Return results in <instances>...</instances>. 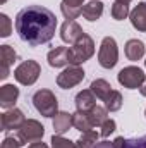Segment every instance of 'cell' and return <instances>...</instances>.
Returning <instances> with one entry per match:
<instances>
[{
	"label": "cell",
	"mask_w": 146,
	"mask_h": 148,
	"mask_svg": "<svg viewBox=\"0 0 146 148\" xmlns=\"http://www.w3.org/2000/svg\"><path fill=\"white\" fill-rule=\"evenodd\" d=\"M57 28L55 14L41 5H28L16 16V31L23 41L31 47L48 43Z\"/></svg>",
	"instance_id": "1"
},
{
	"label": "cell",
	"mask_w": 146,
	"mask_h": 148,
	"mask_svg": "<svg viewBox=\"0 0 146 148\" xmlns=\"http://www.w3.org/2000/svg\"><path fill=\"white\" fill-rule=\"evenodd\" d=\"M95 53V43L89 35H83L72 47L69 48V64L71 66H79L83 62H86L88 59H91Z\"/></svg>",
	"instance_id": "2"
},
{
	"label": "cell",
	"mask_w": 146,
	"mask_h": 148,
	"mask_svg": "<svg viewBox=\"0 0 146 148\" xmlns=\"http://www.w3.org/2000/svg\"><path fill=\"white\" fill-rule=\"evenodd\" d=\"M35 109H36L43 117H55L59 114V102L57 97L50 90H38L31 98Z\"/></svg>",
	"instance_id": "3"
},
{
	"label": "cell",
	"mask_w": 146,
	"mask_h": 148,
	"mask_svg": "<svg viewBox=\"0 0 146 148\" xmlns=\"http://www.w3.org/2000/svg\"><path fill=\"white\" fill-rule=\"evenodd\" d=\"M119 60V48H117V41L112 36H105L102 40L100 45V52H98V62L102 67L112 69Z\"/></svg>",
	"instance_id": "4"
},
{
	"label": "cell",
	"mask_w": 146,
	"mask_h": 148,
	"mask_svg": "<svg viewBox=\"0 0 146 148\" xmlns=\"http://www.w3.org/2000/svg\"><path fill=\"white\" fill-rule=\"evenodd\" d=\"M40 74H41V67L36 60H24L14 71V77L17 79V83H21L24 86H31L33 83H36Z\"/></svg>",
	"instance_id": "5"
},
{
	"label": "cell",
	"mask_w": 146,
	"mask_h": 148,
	"mask_svg": "<svg viewBox=\"0 0 146 148\" xmlns=\"http://www.w3.org/2000/svg\"><path fill=\"white\" fill-rule=\"evenodd\" d=\"M117 79H119V83H120L124 88H131V90H134V88H141V84L145 83L146 76H145V73H143L139 67H136V66H129V67H124V69L119 73Z\"/></svg>",
	"instance_id": "6"
},
{
	"label": "cell",
	"mask_w": 146,
	"mask_h": 148,
	"mask_svg": "<svg viewBox=\"0 0 146 148\" xmlns=\"http://www.w3.org/2000/svg\"><path fill=\"white\" fill-rule=\"evenodd\" d=\"M43 134H45V127L35 121V119H28L23 126H21V129H19V133H17V136L23 140V143L26 145V143H35V141H40L41 138H43Z\"/></svg>",
	"instance_id": "7"
},
{
	"label": "cell",
	"mask_w": 146,
	"mask_h": 148,
	"mask_svg": "<svg viewBox=\"0 0 146 148\" xmlns=\"http://www.w3.org/2000/svg\"><path fill=\"white\" fill-rule=\"evenodd\" d=\"M83 79H84V71L79 66H69L65 71H62L57 76V84L64 90H69L76 84H79Z\"/></svg>",
	"instance_id": "8"
},
{
	"label": "cell",
	"mask_w": 146,
	"mask_h": 148,
	"mask_svg": "<svg viewBox=\"0 0 146 148\" xmlns=\"http://www.w3.org/2000/svg\"><path fill=\"white\" fill-rule=\"evenodd\" d=\"M26 122L24 114L19 109H9L5 114H2V131H10V129H21V126Z\"/></svg>",
	"instance_id": "9"
},
{
	"label": "cell",
	"mask_w": 146,
	"mask_h": 148,
	"mask_svg": "<svg viewBox=\"0 0 146 148\" xmlns=\"http://www.w3.org/2000/svg\"><path fill=\"white\" fill-rule=\"evenodd\" d=\"M83 35H84L83 28H81L76 21H71V19H67V21L62 24V28H60V38H62L65 43H71V45H74Z\"/></svg>",
	"instance_id": "10"
},
{
	"label": "cell",
	"mask_w": 146,
	"mask_h": 148,
	"mask_svg": "<svg viewBox=\"0 0 146 148\" xmlns=\"http://www.w3.org/2000/svg\"><path fill=\"white\" fill-rule=\"evenodd\" d=\"M17 53L10 45H2L0 47V77L5 79L9 76V67L16 62Z\"/></svg>",
	"instance_id": "11"
},
{
	"label": "cell",
	"mask_w": 146,
	"mask_h": 148,
	"mask_svg": "<svg viewBox=\"0 0 146 148\" xmlns=\"http://www.w3.org/2000/svg\"><path fill=\"white\" fill-rule=\"evenodd\" d=\"M19 97V88L14 84H3L0 88V107L3 109H14V103L17 102Z\"/></svg>",
	"instance_id": "12"
},
{
	"label": "cell",
	"mask_w": 146,
	"mask_h": 148,
	"mask_svg": "<svg viewBox=\"0 0 146 148\" xmlns=\"http://www.w3.org/2000/svg\"><path fill=\"white\" fill-rule=\"evenodd\" d=\"M46 59H48V64L52 67H62V66L69 64V48L67 47H55L53 50L48 52Z\"/></svg>",
	"instance_id": "13"
},
{
	"label": "cell",
	"mask_w": 146,
	"mask_h": 148,
	"mask_svg": "<svg viewBox=\"0 0 146 148\" xmlns=\"http://www.w3.org/2000/svg\"><path fill=\"white\" fill-rule=\"evenodd\" d=\"M96 95L91 90H83L76 95V109L79 112H89L95 107Z\"/></svg>",
	"instance_id": "14"
},
{
	"label": "cell",
	"mask_w": 146,
	"mask_h": 148,
	"mask_svg": "<svg viewBox=\"0 0 146 148\" xmlns=\"http://www.w3.org/2000/svg\"><path fill=\"white\" fill-rule=\"evenodd\" d=\"M74 126V115L69 112H59L53 117V131L55 134H64Z\"/></svg>",
	"instance_id": "15"
},
{
	"label": "cell",
	"mask_w": 146,
	"mask_h": 148,
	"mask_svg": "<svg viewBox=\"0 0 146 148\" xmlns=\"http://www.w3.org/2000/svg\"><path fill=\"white\" fill-rule=\"evenodd\" d=\"M131 23L138 31H146V3H138L131 12Z\"/></svg>",
	"instance_id": "16"
},
{
	"label": "cell",
	"mask_w": 146,
	"mask_h": 148,
	"mask_svg": "<svg viewBox=\"0 0 146 148\" xmlns=\"http://www.w3.org/2000/svg\"><path fill=\"white\" fill-rule=\"evenodd\" d=\"M83 2H84V0H62V3H60L62 14H64L67 19L74 21L77 16L83 14V7H81Z\"/></svg>",
	"instance_id": "17"
},
{
	"label": "cell",
	"mask_w": 146,
	"mask_h": 148,
	"mask_svg": "<svg viewBox=\"0 0 146 148\" xmlns=\"http://www.w3.org/2000/svg\"><path fill=\"white\" fill-rule=\"evenodd\" d=\"M145 55V43L141 40H129L126 43V57L132 62L143 59Z\"/></svg>",
	"instance_id": "18"
},
{
	"label": "cell",
	"mask_w": 146,
	"mask_h": 148,
	"mask_svg": "<svg viewBox=\"0 0 146 148\" xmlns=\"http://www.w3.org/2000/svg\"><path fill=\"white\" fill-rule=\"evenodd\" d=\"M102 14H103V3L100 0H91L83 7V16L88 21H96L102 17Z\"/></svg>",
	"instance_id": "19"
},
{
	"label": "cell",
	"mask_w": 146,
	"mask_h": 148,
	"mask_svg": "<svg viewBox=\"0 0 146 148\" xmlns=\"http://www.w3.org/2000/svg\"><path fill=\"white\" fill-rule=\"evenodd\" d=\"M91 91L96 95V98L105 100L110 95V91H112V86L108 84V81H105V79H95L91 83Z\"/></svg>",
	"instance_id": "20"
},
{
	"label": "cell",
	"mask_w": 146,
	"mask_h": 148,
	"mask_svg": "<svg viewBox=\"0 0 146 148\" xmlns=\"http://www.w3.org/2000/svg\"><path fill=\"white\" fill-rule=\"evenodd\" d=\"M74 115V127L76 129H79L81 133H86V131H91V127H93V124H91V121H89V117H88V112H76L72 114Z\"/></svg>",
	"instance_id": "21"
},
{
	"label": "cell",
	"mask_w": 146,
	"mask_h": 148,
	"mask_svg": "<svg viewBox=\"0 0 146 148\" xmlns=\"http://www.w3.org/2000/svg\"><path fill=\"white\" fill-rule=\"evenodd\" d=\"M107 109H103V107H98V105H95L91 110L88 112V117H89V121H91V124H93V127L95 126H102L108 117H107Z\"/></svg>",
	"instance_id": "22"
},
{
	"label": "cell",
	"mask_w": 146,
	"mask_h": 148,
	"mask_svg": "<svg viewBox=\"0 0 146 148\" xmlns=\"http://www.w3.org/2000/svg\"><path fill=\"white\" fill-rule=\"evenodd\" d=\"M98 141V133L96 131H86L83 136L76 141V148H93Z\"/></svg>",
	"instance_id": "23"
},
{
	"label": "cell",
	"mask_w": 146,
	"mask_h": 148,
	"mask_svg": "<svg viewBox=\"0 0 146 148\" xmlns=\"http://www.w3.org/2000/svg\"><path fill=\"white\" fill-rule=\"evenodd\" d=\"M105 102V109L108 112H115V110H119L120 107H122V95L119 93V91H115V90H112L110 91V95L103 100Z\"/></svg>",
	"instance_id": "24"
},
{
	"label": "cell",
	"mask_w": 146,
	"mask_h": 148,
	"mask_svg": "<svg viewBox=\"0 0 146 148\" xmlns=\"http://www.w3.org/2000/svg\"><path fill=\"white\" fill-rule=\"evenodd\" d=\"M127 16H131L129 5H127L126 2H117V0H115V3L112 5V17L117 19V21H122V19H126Z\"/></svg>",
	"instance_id": "25"
},
{
	"label": "cell",
	"mask_w": 146,
	"mask_h": 148,
	"mask_svg": "<svg viewBox=\"0 0 146 148\" xmlns=\"http://www.w3.org/2000/svg\"><path fill=\"white\" fill-rule=\"evenodd\" d=\"M52 148H76V143H72L71 140H65L62 134H53Z\"/></svg>",
	"instance_id": "26"
},
{
	"label": "cell",
	"mask_w": 146,
	"mask_h": 148,
	"mask_svg": "<svg viewBox=\"0 0 146 148\" xmlns=\"http://www.w3.org/2000/svg\"><path fill=\"white\" fill-rule=\"evenodd\" d=\"M12 31V24H10V19L5 16V14H0V36L7 38Z\"/></svg>",
	"instance_id": "27"
},
{
	"label": "cell",
	"mask_w": 146,
	"mask_h": 148,
	"mask_svg": "<svg viewBox=\"0 0 146 148\" xmlns=\"http://www.w3.org/2000/svg\"><path fill=\"white\" fill-rule=\"evenodd\" d=\"M24 145L23 140L19 136H7L3 141H2V148H21Z\"/></svg>",
	"instance_id": "28"
},
{
	"label": "cell",
	"mask_w": 146,
	"mask_h": 148,
	"mask_svg": "<svg viewBox=\"0 0 146 148\" xmlns=\"http://www.w3.org/2000/svg\"><path fill=\"white\" fill-rule=\"evenodd\" d=\"M100 127H102V133H100V134H102L103 138H107V136H110V134L115 131V121H113V119H107Z\"/></svg>",
	"instance_id": "29"
},
{
	"label": "cell",
	"mask_w": 146,
	"mask_h": 148,
	"mask_svg": "<svg viewBox=\"0 0 146 148\" xmlns=\"http://www.w3.org/2000/svg\"><path fill=\"white\" fill-rule=\"evenodd\" d=\"M126 148H146V136L134 138V140H126Z\"/></svg>",
	"instance_id": "30"
},
{
	"label": "cell",
	"mask_w": 146,
	"mask_h": 148,
	"mask_svg": "<svg viewBox=\"0 0 146 148\" xmlns=\"http://www.w3.org/2000/svg\"><path fill=\"white\" fill-rule=\"evenodd\" d=\"M93 148H113V141H102V143H96Z\"/></svg>",
	"instance_id": "31"
},
{
	"label": "cell",
	"mask_w": 146,
	"mask_h": 148,
	"mask_svg": "<svg viewBox=\"0 0 146 148\" xmlns=\"http://www.w3.org/2000/svg\"><path fill=\"white\" fill-rule=\"evenodd\" d=\"M28 148H48V147H46L43 141H35V143H31Z\"/></svg>",
	"instance_id": "32"
},
{
	"label": "cell",
	"mask_w": 146,
	"mask_h": 148,
	"mask_svg": "<svg viewBox=\"0 0 146 148\" xmlns=\"http://www.w3.org/2000/svg\"><path fill=\"white\" fill-rule=\"evenodd\" d=\"M139 91H141V95H143V97H146V79H145V83L141 84V88H139Z\"/></svg>",
	"instance_id": "33"
},
{
	"label": "cell",
	"mask_w": 146,
	"mask_h": 148,
	"mask_svg": "<svg viewBox=\"0 0 146 148\" xmlns=\"http://www.w3.org/2000/svg\"><path fill=\"white\" fill-rule=\"evenodd\" d=\"M117 2H126V3H129L131 0H117Z\"/></svg>",
	"instance_id": "34"
},
{
	"label": "cell",
	"mask_w": 146,
	"mask_h": 148,
	"mask_svg": "<svg viewBox=\"0 0 146 148\" xmlns=\"http://www.w3.org/2000/svg\"><path fill=\"white\" fill-rule=\"evenodd\" d=\"M5 2H7V0H0V3H5Z\"/></svg>",
	"instance_id": "35"
},
{
	"label": "cell",
	"mask_w": 146,
	"mask_h": 148,
	"mask_svg": "<svg viewBox=\"0 0 146 148\" xmlns=\"http://www.w3.org/2000/svg\"><path fill=\"white\" fill-rule=\"evenodd\" d=\"M145 66H146V60H145Z\"/></svg>",
	"instance_id": "36"
},
{
	"label": "cell",
	"mask_w": 146,
	"mask_h": 148,
	"mask_svg": "<svg viewBox=\"0 0 146 148\" xmlns=\"http://www.w3.org/2000/svg\"><path fill=\"white\" fill-rule=\"evenodd\" d=\"M145 115H146V112H145Z\"/></svg>",
	"instance_id": "37"
}]
</instances>
